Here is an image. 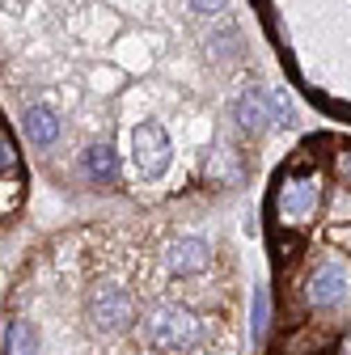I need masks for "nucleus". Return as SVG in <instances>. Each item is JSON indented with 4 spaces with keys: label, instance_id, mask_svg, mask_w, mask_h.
<instances>
[{
    "label": "nucleus",
    "instance_id": "f257e3e1",
    "mask_svg": "<svg viewBox=\"0 0 351 355\" xmlns=\"http://www.w3.org/2000/svg\"><path fill=\"white\" fill-rule=\"evenodd\" d=\"M140 334L153 351H165V355H207L212 347V322H203L187 304H173V300H157L148 309L140 318Z\"/></svg>",
    "mask_w": 351,
    "mask_h": 355
},
{
    "label": "nucleus",
    "instance_id": "f03ea898",
    "mask_svg": "<svg viewBox=\"0 0 351 355\" xmlns=\"http://www.w3.org/2000/svg\"><path fill=\"white\" fill-rule=\"evenodd\" d=\"M85 318H89V330L102 338L123 334L131 322H136V292L131 284L114 279V275H98L85 292Z\"/></svg>",
    "mask_w": 351,
    "mask_h": 355
},
{
    "label": "nucleus",
    "instance_id": "7ed1b4c3",
    "mask_svg": "<svg viewBox=\"0 0 351 355\" xmlns=\"http://www.w3.org/2000/svg\"><path fill=\"white\" fill-rule=\"evenodd\" d=\"M275 207L288 216V220H314L318 211V199H322V182H318V173L314 169H288L280 178V187H275Z\"/></svg>",
    "mask_w": 351,
    "mask_h": 355
},
{
    "label": "nucleus",
    "instance_id": "20e7f679",
    "mask_svg": "<svg viewBox=\"0 0 351 355\" xmlns=\"http://www.w3.org/2000/svg\"><path fill=\"white\" fill-rule=\"evenodd\" d=\"M347 292H351V266L339 258H326V262H318L309 284H305V304L326 313V309H339L347 300Z\"/></svg>",
    "mask_w": 351,
    "mask_h": 355
},
{
    "label": "nucleus",
    "instance_id": "39448f33",
    "mask_svg": "<svg viewBox=\"0 0 351 355\" xmlns=\"http://www.w3.org/2000/svg\"><path fill=\"white\" fill-rule=\"evenodd\" d=\"M131 157H136L140 178H161V173L169 169V157H173L165 127L153 123V119L140 123V127H136V136H131Z\"/></svg>",
    "mask_w": 351,
    "mask_h": 355
},
{
    "label": "nucleus",
    "instance_id": "423d86ee",
    "mask_svg": "<svg viewBox=\"0 0 351 355\" xmlns=\"http://www.w3.org/2000/svg\"><path fill=\"white\" fill-rule=\"evenodd\" d=\"M207 262H212V250L199 237H178V241H169L165 254H161V266H165L169 275H178V279L207 271Z\"/></svg>",
    "mask_w": 351,
    "mask_h": 355
},
{
    "label": "nucleus",
    "instance_id": "0eeeda50",
    "mask_svg": "<svg viewBox=\"0 0 351 355\" xmlns=\"http://www.w3.org/2000/svg\"><path fill=\"white\" fill-rule=\"evenodd\" d=\"M233 114H237V127L241 131H262L267 123H275L271 119V98H267V89H241V98H237V106H233Z\"/></svg>",
    "mask_w": 351,
    "mask_h": 355
},
{
    "label": "nucleus",
    "instance_id": "6e6552de",
    "mask_svg": "<svg viewBox=\"0 0 351 355\" xmlns=\"http://www.w3.org/2000/svg\"><path fill=\"white\" fill-rule=\"evenodd\" d=\"M22 131H26V140H30L34 148H51V144L60 140V123H55V114H51L47 106H30V110L22 114Z\"/></svg>",
    "mask_w": 351,
    "mask_h": 355
},
{
    "label": "nucleus",
    "instance_id": "1a4fd4ad",
    "mask_svg": "<svg viewBox=\"0 0 351 355\" xmlns=\"http://www.w3.org/2000/svg\"><path fill=\"white\" fill-rule=\"evenodd\" d=\"M85 173H89V182H98V187L114 182V173H119L114 144H94L89 153H85Z\"/></svg>",
    "mask_w": 351,
    "mask_h": 355
},
{
    "label": "nucleus",
    "instance_id": "9d476101",
    "mask_svg": "<svg viewBox=\"0 0 351 355\" xmlns=\"http://www.w3.org/2000/svg\"><path fill=\"white\" fill-rule=\"evenodd\" d=\"M5 355H38V330L30 322L5 326Z\"/></svg>",
    "mask_w": 351,
    "mask_h": 355
},
{
    "label": "nucleus",
    "instance_id": "9b49d317",
    "mask_svg": "<svg viewBox=\"0 0 351 355\" xmlns=\"http://www.w3.org/2000/svg\"><path fill=\"white\" fill-rule=\"evenodd\" d=\"M241 169H246V165H241V157H237L233 148H225V144L216 148V157L207 161V173L216 178V182H237V178H241Z\"/></svg>",
    "mask_w": 351,
    "mask_h": 355
},
{
    "label": "nucleus",
    "instance_id": "f8f14e48",
    "mask_svg": "<svg viewBox=\"0 0 351 355\" xmlns=\"http://www.w3.org/2000/svg\"><path fill=\"white\" fill-rule=\"evenodd\" d=\"M267 322H271V300H267V288L254 292V309H250V334L262 338L267 334Z\"/></svg>",
    "mask_w": 351,
    "mask_h": 355
},
{
    "label": "nucleus",
    "instance_id": "ddd939ff",
    "mask_svg": "<svg viewBox=\"0 0 351 355\" xmlns=\"http://www.w3.org/2000/svg\"><path fill=\"white\" fill-rule=\"evenodd\" d=\"M0 169H5V178H22V157H17V144L9 131H0Z\"/></svg>",
    "mask_w": 351,
    "mask_h": 355
},
{
    "label": "nucleus",
    "instance_id": "4468645a",
    "mask_svg": "<svg viewBox=\"0 0 351 355\" xmlns=\"http://www.w3.org/2000/svg\"><path fill=\"white\" fill-rule=\"evenodd\" d=\"M267 98H271V119H275V127H292V123H296L292 102L280 94V89H267Z\"/></svg>",
    "mask_w": 351,
    "mask_h": 355
},
{
    "label": "nucleus",
    "instance_id": "2eb2a0df",
    "mask_svg": "<svg viewBox=\"0 0 351 355\" xmlns=\"http://www.w3.org/2000/svg\"><path fill=\"white\" fill-rule=\"evenodd\" d=\"M300 245H305V241H300V237H284V241H280V245H275V250H280V258H284V262H292V258H296V254H300Z\"/></svg>",
    "mask_w": 351,
    "mask_h": 355
},
{
    "label": "nucleus",
    "instance_id": "dca6fc26",
    "mask_svg": "<svg viewBox=\"0 0 351 355\" xmlns=\"http://www.w3.org/2000/svg\"><path fill=\"white\" fill-rule=\"evenodd\" d=\"M191 9H195V13H221L225 0H191Z\"/></svg>",
    "mask_w": 351,
    "mask_h": 355
},
{
    "label": "nucleus",
    "instance_id": "f3484780",
    "mask_svg": "<svg viewBox=\"0 0 351 355\" xmlns=\"http://www.w3.org/2000/svg\"><path fill=\"white\" fill-rule=\"evenodd\" d=\"M339 169H343V178H347V182H351V148L339 157Z\"/></svg>",
    "mask_w": 351,
    "mask_h": 355
},
{
    "label": "nucleus",
    "instance_id": "a211bd4d",
    "mask_svg": "<svg viewBox=\"0 0 351 355\" xmlns=\"http://www.w3.org/2000/svg\"><path fill=\"white\" fill-rule=\"evenodd\" d=\"M339 355H351V334L343 338V347H339Z\"/></svg>",
    "mask_w": 351,
    "mask_h": 355
},
{
    "label": "nucleus",
    "instance_id": "6ab92c4d",
    "mask_svg": "<svg viewBox=\"0 0 351 355\" xmlns=\"http://www.w3.org/2000/svg\"><path fill=\"white\" fill-rule=\"evenodd\" d=\"M343 245H347V250H351V233H343Z\"/></svg>",
    "mask_w": 351,
    "mask_h": 355
}]
</instances>
